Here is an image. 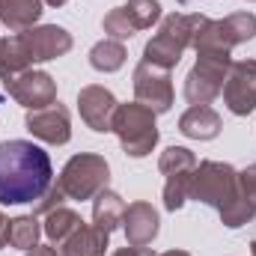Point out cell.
Here are the masks:
<instances>
[{"label":"cell","instance_id":"obj_19","mask_svg":"<svg viewBox=\"0 0 256 256\" xmlns=\"http://www.w3.org/2000/svg\"><path fill=\"white\" fill-rule=\"evenodd\" d=\"M84 224V218L74 212V208H66V206H60V208H54V212H48L45 214V226H42V232L48 236V242L54 244V248H63V242Z\"/></svg>","mask_w":256,"mask_h":256},{"label":"cell","instance_id":"obj_21","mask_svg":"<svg viewBox=\"0 0 256 256\" xmlns=\"http://www.w3.org/2000/svg\"><path fill=\"white\" fill-rule=\"evenodd\" d=\"M158 170L164 179H173V176H191L196 170V155H194L188 146H170L161 152L158 158Z\"/></svg>","mask_w":256,"mask_h":256},{"label":"cell","instance_id":"obj_6","mask_svg":"<svg viewBox=\"0 0 256 256\" xmlns=\"http://www.w3.org/2000/svg\"><path fill=\"white\" fill-rule=\"evenodd\" d=\"M232 66L230 51H196V63L185 78V98L188 104H212L226 84Z\"/></svg>","mask_w":256,"mask_h":256},{"label":"cell","instance_id":"obj_30","mask_svg":"<svg viewBox=\"0 0 256 256\" xmlns=\"http://www.w3.org/2000/svg\"><path fill=\"white\" fill-rule=\"evenodd\" d=\"M158 256H191L188 250H167V254H158Z\"/></svg>","mask_w":256,"mask_h":256},{"label":"cell","instance_id":"obj_33","mask_svg":"<svg viewBox=\"0 0 256 256\" xmlns=\"http://www.w3.org/2000/svg\"><path fill=\"white\" fill-rule=\"evenodd\" d=\"M248 3H256V0H248Z\"/></svg>","mask_w":256,"mask_h":256},{"label":"cell","instance_id":"obj_20","mask_svg":"<svg viewBox=\"0 0 256 256\" xmlns=\"http://www.w3.org/2000/svg\"><path fill=\"white\" fill-rule=\"evenodd\" d=\"M128 60V51L122 42H116V39H102V42H96L92 48H90V66L96 68V72H104V74H110V72H120Z\"/></svg>","mask_w":256,"mask_h":256},{"label":"cell","instance_id":"obj_1","mask_svg":"<svg viewBox=\"0 0 256 256\" xmlns=\"http://www.w3.org/2000/svg\"><path fill=\"white\" fill-rule=\"evenodd\" d=\"M54 185V167L42 146L30 140L0 143V202L24 206L36 202Z\"/></svg>","mask_w":256,"mask_h":256},{"label":"cell","instance_id":"obj_14","mask_svg":"<svg viewBox=\"0 0 256 256\" xmlns=\"http://www.w3.org/2000/svg\"><path fill=\"white\" fill-rule=\"evenodd\" d=\"M122 230H126V242L128 244H134V248H146V244L155 242V236H158V230H161V218H158V212H155L149 202L137 200V202H131V206L126 208Z\"/></svg>","mask_w":256,"mask_h":256},{"label":"cell","instance_id":"obj_32","mask_svg":"<svg viewBox=\"0 0 256 256\" xmlns=\"http://www.w3.org/2000/svg\"><path fill=\"white\" fill-rule=\"evenodd\" d=\"M250 256H256V242H250Z\"/></svg>","mask_w":256,"mask_h":256},{"label":"cell","instance_id":"obj_8","mask_svg":"<svg viewBox=\"0 0 256 256\" xmlns=\"http://www.w3.org/2000/svg\"><path fill=\"white\" fill-rule=\"evenodd\" d=\"M131 84H134V98L146 104L152 114H167L173 108V78L167 68H158V66L140 60Z\"/></svg>","mask_w":256,"mask_h":256},{"label":"cell","instance_id":"obj_9","mask_svg":"<svg viewBox=\"0 0 256 256\" xmlns=\"http://www.w3.org/2000/svg\"><path fill=\"white\" fill-rule=\"evenodd\" d=\"M9 98H15L21 108L27 110H42L48 104L57 102V80L48 74V72H36V68H27L21 74H15L9 84H3Z\"/></svg>","mask_w":256,"mask_h":256},{"label":"cell","instance_id":"obj_4","mask_svg":"<svg viewBox=\"0 0 256 256\" xmlns=\"http://www.w3.org/2000/svg\"><path fill=\"white\" fill-rule=\"evenodd\" d=\"M158 114H152L146 104L140 102H128L116 104L110 131L120 137V146L128 158H146L155 146H158Z\"/></svg>","mask_w":256,"mask_h":256},{"label":"cell","instance_id":"obj_23","mask_svg":"<svg viewBox=\"0 0 256 256\" xmlns=\"http://www.w3.org/2000/svg\"><path fill=\"white\" fill-rule=\"evenodd\" d=\"M122 9L137 30H149L152 24L161 21V3L158 0H128Z\"/></svg>","mask_w":256,"mask_h":256},{"label":"cell","instance_id":"obj_17","mask_svg":"<svg viewBox=\"0 0 256 256\" xmlns=\"http://www.w3.org/2000/svg\"><path fill=\"white\" fill-rule=\"evenodd\" d=\"M42 6V0H0V24L12 33H24L36 27V21L45 12Z\"/></svg>","mask_w":256,"mask_h":256},{"label":"cell","instance_id":"obj_13","mask_svg":"<svg viewBox=\"0 0 256 256\" xmlns=\"http://www.w3.org/2000/svg\"><path fill=\"white\" fill-rule=\"evenodd\" d=\"M116 96L108 90V86H98V84H90L78 92V110H80V120L86 122V128L98 131V134H108L110 122H114V114H116Z\"/></svg>","mask_w":256,"mask_h":256},{"label":"cell","instance_id":"obj_15","mask_svg":"<svg viewBox=\"0 0 256 256\" xmlns=\"http://www.w3.org/2000/svg\"><path fill=\"white\" fill-rule=\"evenodd\" d=\"M224 128V120L208 104H194L179 116V131L191 140H214Z\"/></svg>","mask_w":256,"mask_h":256},{"label":"cell","instance_id":"obj_31","mask_svg":"<svg viewBox=\"0 0 256 256\" xmlns=\"http://www.w3.org/2000/svg\"><path fill=\"white\" fill-rule=\"evenodd\" d=\"M42 3H48V6H66L68 0H42Z\"/></svg>","mask_w":256,"mask_h":256},{"label":"cell","instance_id":"obj_26","mask_svg":"<svg viewBox=\"0 0 256 256\" xmlns=\"http://www.w3.org/2000/svg\"><path fill=\"white\" fill-rule=\"evenodd\" d=\"M238 176H242V185H244V191H248V196H250V202L256 206V164L244 167Z\"/></svg>","mask_w":256,"mask_h":256},{"label":"cell","instance_id":"obj_18","mask_svg":"<svg viewBox=\"0 0 256 256\" xmlns=\"http://www.w3.org/2000/svg\"><path fill=\"white\" fill-rule=\"evenodd\" d=\"M126 202H122V196L116 191H110V188H104V191H98L92 196V224L102 230V232H114L116 226H122V218H126Z\"/></svg>","mask_w":256,"mask_h":256},{"label":"cell","instance_id":"obj_11","mask_svg":"<svg viewBox=\"0 0 256 256\" xmlns=\"http://www.w3.org/2000/svg\"><path fill=\"white\" fill-rule=\"evenodd\" d=\"M24 48H27V57L30 63H48V60H57V57H66L74 45L72 33L66 27H57V24H42V27H30L24 33H18Z\"/></svg>","mask_w":256,"mask_h":256},{"label":"cell","instance_id":"obj_28","mask_svg":"<svg viewBox=\"0 0 256 256\" xmlns=\"http://www.w3.org/2000/svg\"><path fill=\"white\" fill-rule=\"evenodd\" d=\"M27 256H63L54 244H36L33 250H27Z\"/></svg>","mask_w":256,"mask_h":256},{"label":"cell","instance_id":"obj_25","mask_svg":"<svg viewBox=\"0 0 256 256\" xmlns=\"http://www.w3.org/2000/svg\"><path fill=\"white\" fill-rule=\"evenodd\" d=\"M63 202H66V194L60 191V185L54 182V185H51L48 191H45L42 196H39V200H36V202H33V214H48V212L60 208Z\"/></svg>","mask_w":256,"mask_h":256},{"label":"cell","instance_id":"obj_29","mask_svg":"<svg viewBox=\"0 0 256 256\" xmlns=\"http://www.w3.org/2000/svg\"><path fill=\"white\" fill-rule=\"evenodd\" d=\"M9 224H12V220H9V218L0 212V250L9 244Z\"/></svg>","mask_w":256,"mask_h":256},{"label":"cell","instance_id":"obj_27","mask_svg":"<svg viewBox=\"0 0 256 256\" xmlns=\"http://www.w3.org/2000/svg\"><path fill=\"white\" fill-rule=\"evenodd\" d=\"M110 256H158V254H152L149 248H134V244H126V248L114 250Z\"/></svg>","mask_w":256,"mask_h":256},{"label":"cell","instance_id":"obj_12","mask_svg":"<svg viewBox=\"0 0 256 256\" xmlns=\"http://www.w3.org/2000/svg\"><path fill=\"white\" fill-rule=\"evenodd\" d=\"M24 126L36 140L51 143V146H63V143L72 140V116L60 102H54L42 110H27Z\"/></svg>","mask_w":256,"mask_h":256},{"label":"cell","instance_id":"obj_22","mask_svg":"<svg viewBox=\"0 0 256 256\" xmlns=\"http://www.w3.org/2000/svg\"><path fill=\"white\" fill-rule=\"evenodd\" d=\"M39 236H42V226L36 220V214H21V218H12L9 224V244L18 248V250H33L39 244Z\"/></svg>","mask_w":256,"mask_h":256},{"label":"cell","instance_id":"obj_7","mask_svg":"<svg viewBox=\"0 0 256 256\" xmlns=\"http://www.w3.org/2000/svg\"><path fill=\"white\" fill-rule=\"evenodd\" d=\"M256 36V15L254 12H232L226 18H206L202 27L194 36V51H230L236 45H244Z\"/></svg>","mask_w":256,"mask_h":256},{"label":"cell","instance_id":"obj_10","mask_svg":"<svg viewBox=\"0 0 256 256\" xmlns=\"http://www.w3.org/2000/svg\"><path fill=\"white\" fill-rule=\"evenodd\" d=\"M224 104L236 116H248L256 110V60H232L226 84H224Z\"/></svg>","mask_w":256,"mask_h":256},{"label":"cell","instance_id":"obj_16","mask_svg":"<svg viewBox=\"0 0 256 256\" xmlns=\"http://www.w3.org/2000/svg\"><path fill=\"white\" fill-rule=\"evenodd\" d=\"M110 248V236L102 232L96 224H80L68 238L63 242V256H104Z\"/></svg>","mask_w":256,"mask_h":256},{"label":"cell","instance_id":"obj_3","mask_svg":"<svg viewBox=\"0 0 256 256\" xmlns=\"http://www.w3.org/2000/svg\"><path fill=\"white\" fill-rule=\"evenodd\" d=\"M202 21H206V15H200V12H191V15L170 12V15H164L158 33L143 48V63H152L158 68L173 72L182 60V54L194 45V36L202 27Z\"/></svg>","mask_w":256,"mask_h":256},{"label":"cell","instance_id":"obj_5","mask_svg":"<svg viewBox=\"0 0 256 256\" xmlns=\"http://www.w3.org/2000/svg\"><path fill=\"white\" fill-rule=\"evenodd\" d=\"M110 182V164L98 152H78L66 161V167L57 176V185L66 194V200H92L98 191H104Z\"/></svg>","mask_w":256,"mask_h":256},{"label":"cell","instance_id":"obj_24","mask_svg":"<svg viewBox=\"0 0 256 256\" xmlns=\"http://www.w3.org/2000/svg\"><path fill=\"white\" fill-rule=\"evenodd\" d=\"M102 27H104V33H108V39H116V42H126V39H131V36L137 33V27L131 24V18L126 15L122 6H114V9L104 15Z\"/></svg>","mask_w":256,"mask_h":256},{"label":"cell","instance_id":"obj_2","mask_svg":"<svg viewBox=\"0 0 256 256\" xmlns=\"http://www.w3.org/2000/svg\"><path fill=\"white\" fill-rule=\"evenodd\" d=\"M188 200L206 202L220 214V224L238 230L256 218V206L242 185V176L226 161H200L191 176Z\"/></svg>","mask_w":256,"mask_h":256}]
</instances>
